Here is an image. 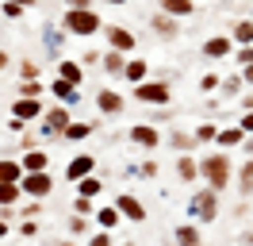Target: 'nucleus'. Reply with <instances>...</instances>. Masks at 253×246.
<instances>
[{
    "label": "nucleus",
    "instance_id": "864d4df0",
    "mask_svg": "<svg viewBox=\"0 0 253 246\" xmlns=\"http://www.w3.org/2000/svg\"><path fill=\"white\" fill-rule=\"evenodd\" d=\"M8 65H12V54H8V50H0V73H4Z\"/></svg>",
    "mask_w": 253,
    "mask_h": 246
},
{
    "label": "nucleus",
    "instance_id": "a18cd8bd",
    "mask_svg": "<svg viewBox=\"0 0 253 246\" xmlns=\"http://www.w3.org/2000/svg\"><path fill=\"white\" fill-rule=\"evenodd\" d=\"M39 212H42V200H31V204L23 208V219H39Z\"/></svg>",
    "mask_w": 253,
    "mask_h": 246
},
{
    "label": "nucleus",
    "instance_id": "7c9ffc66",
    "mask_svg": "<svg viewBox=\"0 0 253 246\" xmlns=\"http://www.w3.org/2000/svg\"><path fill=\"white\" fill-rule=\"evenodd\" d=\"M100 192H104V181H100V177H96V173H88V177H81L77 181V196H100Z\"/></svg>",
    "mask_w": 253,
    "mask_h": 246
},
{
    "label": "nucleus",
    "instance_id": "c03bdc74",
    "mask_svg": "<svg viewBox=\"0 0 253 246\" xmlns=\"http://www.w3.org/2000/svg\"><path fill=\"white\" fill-rule=\"evenodd\" d=\"M138 173H142V177H158V162H154V158H146L142 166H138Z\"/></svg>",
    "mask_w": 253,
    "mask_h": 246
},
{
    "label": "nucleus",
    "instance_id": "b1692460",
    "mask_svg": "<svg viewBox=\"0 0 253 246\" xmlns=\"http://www.w3.org/2000/svg\"><path fill=\"white\" fill-rule=\"evenodd\" d=\"M146 77H150V62H146V58H126L123 81H130V85H138V81H146Z\"/></svg>",
    "mask_w": 253,
    "mask_h": 246
},
{
    "label": "nucleus",
    "instance_id": "a19ab883",
    "mask_svg": "<svg viewBox=\"0 0 253 246\" xmlns=\"http://www.w3.org/2000/svg\"><path fill=\"white\" fill-rule=\"evenodd\" d=\"M0 4H4V15H8V19H19V15L27 12L23 4H12V0H0Z\"/></svg>",
    "mask_w": 253,
    "mask_h": 246
},
{
    "label": "nucleus",
    "instance_id": "3c124183",
    "mask_svg": "<svg viewBox=\"0 0 253 246\" xmlns=\"http://www.w3.org/2000/svg\"><path fill=\"white\" fill-rule=\"evenodd\" d=\"M238 73H242V81H246V85H250V89H253V65H242Z\"/></svg>",
    "mask_w": 253,
    "mask_h": 246
},
{
    "label": "nucleus",
    "instance_id": "473e14b6",
    "mask_svg": "<svg viewBox=\"0 0 253 246\" xmlns=\"http://www.w3.org/2000/svg\"><path fill=\"white\" fill-rule=\"evenodd\" d=\"M169 146H173V150H192V146H200V142H196V135H192V131H173V135H169Z\"/></svg>",
    "mask_w": 253,
    "mask_h": 246
},
{
    "label": "nucleus",
    "instance_id": "8fccbe9b",
    "mask_svg": "<svg viewBox=\"0 0 253 246\" xmlns=\"http://www.w3.org/2000/svg\"><path fill=\"white\" fill-rule=\"evenodd\" d=\"M96 62H100V54H96V50H84V58H81V65H96Z\"/></svg>",
    "mask_w": 253,
    "mask_h": 246
},
{
    "label": "nucleus",
    "instance_id": "bf43d9fd",
    "mask_svg": "<svg viewBox=\"0 0 253 246\" xmlns=\"http://www.w3.org/2000/svg\"><path fill=\"white\" fill-rule=\"evenodd\" d=\"M62 246H77V243H73V239H65V243H62Z\"/></svg>",
    "mask_w": 253,
    "mask_h": 246
},
{
    "label": "nucleus",
    "instance_id": "4c0bfd02",
    "mask_svg": "<svg viewBox=\"0 0 253 246\" xmlns=\"http://www.w3.org/2000/svg\"><path fill=\"white\" fill-rule=\"evenodd\" d=\"M219 81H222V77L215 73V69H207V73L200 77V92H215V89H219Z\"/></svg>",
    "mask_w": 253,
    "mask_h": 246
},
{
    "label": "nucleus",
    "instance_id": "72a5a7b5",
    "mask_svg": "<svg viewBox=\"0 0 253 246\" xmlns=\"http://www.w3.org/2000/svg\"><path fill=\"white\" fill-rule=\"evenodd\" d=\"M42 65H35V58H23L19 62V81H39Z\"/></svg>",
    "mask_w": 253,
    "mask_h": 246
},
{
    "label": "nucleus",
    "instance_id": "f3484780",
    "mask_svg": "<svg viewBox=\"0 0 253 246\" xmlns=\"http://www.w3.org/2000/svg\"><path fill=\"white\" fill-rule=\"evenodd\" d=\"M54 69H58V77H62V81H69V85H77V89H81V81H84V65H81V62L58 58V65H54Z\"/></svg>",
    "mask_w": 253,
    "mask_h": 246
},
{
    "label": "nucleus",
    "instance_id": "dca6fc26",
    "mask_svg": "<svg viewBox=\"0 0 253 246\" xmlns=\"http://www.w3.org/2000/svg\"><path fill=\"white\" fill-rule=\"evenodd\" d=\"M126 58H130V54H123V50H111V46H108V50L100 54V69H104L108 77H123Z\"/></svg>",
    "mask_w": 253,
    "mask_h": 246
},
{
    "label": "nucleus",
    "instance_id": "ddd939ff",
    "mask_svg": "<svg viewBox=\"0 0 253 246\" xmlns=\"http://www.w3.org/2000/svg\"><path fill=\"white\" fill-rule=\"evenodd\" d=\"M115 208H119V215H123L126 223H146V208H142V200H138V196H130V192H119Z\"/></svg>",
    "mask_w": 253,
    "mask_h": 246
},
{
    "label": "nucleus",
    "instance_id": "4468645a",
    "mask_svg": "<svg viewBox=\"0 0 253 246\" xmlns=\"http://www.w3.org/2000/svg\"><path fill=\"white\" fill-rule=\"evenodd\" d=\"M150 27H154V35H161V39L169 43V39H176V35H180V19L158 8V12H154V19H150Z\"/></svg>",
    "mask_w": 253,
    "mask_h": 246
},
{
    "label": "nucleus",
    "instance_id": "f8f14e48",
    "mask_svg": "<svg viewBox=\"0 0 253 246\" xmlns=\"http://www.w3.org/2000/svg\"><path fill=\"white\" fill-rule=\"evenodd\" d=\"M96 108H100V116H119L126 108V96L119 89H100L96 92Z\"/></svg>",
    "mask_w": 253,
    "mask_h": 246
},
{
    "label": "nucleus",
    "instance_id": "09e8293b",
    "mask_svg": "<svg viewBox=\"0 0 253 246\" xmlns=\"http://www.w3.org/2000/svg\"><path fill=\"white\" fill-rule=\"evenodd\" d=\"M62 4H65V8H92L96 0H62Z\"/></svg>",
    "mask_w": 253,
    "mask_h": 246
},
{
    "label": "nucleus",
    "instance_id": "f03ea898",
    "mask_svg": "<svg viewBox=\"0 0 253 246\" xmlns=\"http://www.w3.org/2000/svg\"><path fill=\"white\" fill-rule=\"evenodd\" d=\"M200 177H204V184H211V188H230V177H234V166H230V158H226V150H215L211 158H200Z\"/></svg>",
    "mask_w": 253,
    "mask_h": 246
},
{
    "label": "nucleus",
    "instance_id": "f704fd0d",
    "mask_svg": "<svg viewBox=\"0 0 253 246\" xmlns=\"http://www.w3.org/2000/svg\"><path fill=\"white\" fill-rule=\"evenodd\" d=\"M192 135H196V142H215V135H219V127H215V123H200V127H196Z\"/></svg>",
    "mask_w": 253,
    "mask_h": 246
},
{
    "label": "nucleus",
    "instance_id": "2eb2a0df",
    "mask_svg": "<svg viewBox=\"0 0 253 246\" xmlns=\"http://www.w3.org/2000/svg\"><path fill=\"white\" fill-rule=\"evenodd\" d=\"M46 92L58 100V104H65V108H73V104L81 100V89H77V85H69V81H62V77H54Z\"/></svg>",
    "mask_w": 253,
    "mask_h": 246
},
{
    "label": "nucleus",
    "instance_id": "c9c22d12",
    "mask_svg": "<svg viewBox=\"0 0 253 246\" xmlns=\"http://www.w3.org/2000/svg\"><path fill=\"white\" fill-rule=\"evenodd\" d=\"M73 212L77 215H96V200L92 196H77L73 200Z\"/></svg>",
    "mask_w": 253,
    "mask_h": 246
},
{
    "label": "nucleus",
    "instance_id": "39448f33",
    "mask_svg": "<svg viewBox=\"0 0 253 246\" xmlns=\"http://www.w3.org/2000/svg\"><path fill=\"white\" fill-rule=\"evenodd\" d=\"M69 120H73V116H69V108H65V104L46 108L42 120H39V135H42V138H62V131L69 127Z\"/></svg>",
    "mask_w": 253,
    "mask_h": 246
},
{
    "label": "nucleus",
    "instance_id": "5701e85b",
    "mask_svg": "<svg viewBox=\"0 0 253 246\" xmlns=\"http://www.w3.org/2000/svg\"><path fill=\"white\" fill-rule=\"evenodd\" d=\"M176 177H180L184 184H192L196 177H200V162H196V158H192L188 150H184L180 158H176Z\"/></svg>",
    "mask_w": 253,
    "mask_h": 246
},
{
    "label": "nucleus",
    "instance_id": "aec40b11",
    "mask_svg": "<svg viewBox=\"0 0 253 246\" xmlns=\"http://www.w3.org/2000/svg\"><path fill=\"white\" fill-rule=\"evenodd\" d=\"M119 223H126V219L119 215V208H115V204H104V208H96V227H100V231H115Z\"/></svg>",
    "mask_w": 253,
    "mask_h": 246
},
{
    "label": "nucleus",
    "instance_id": "cd10ccee",
    "mask_svg": "<svg viewBox=\"0 0 253 246\" xmlns=\"http://www.w3.org/2000/svg\"><path fill=\"white\" fill-rule=\"evenodd\" d=\"M19 196H23L19 181H0V208H4V212H8V208H16Z\"/></svg>",
    "mask_w": 253,
    "mask_h": 246
},
{
    "label": "nucleus",
    "instance_id": "c756f323",
    "mask_svg": "<svg viewBox=\"0 0 253 246\" xmlns=\"http://www.w3.org/2000/svg\"><path fill=\"white\" fill-rule=\"evenodd\" d=\"M242 89H246L242 73H230V77H222V81H219V92H222V100H234V96H242Z\"/></svg>",
    "mask_w": 253,
    "mask_h": 246
},
{
    "label": "nucleus",
    "instance_id": "6e6d98bb",
    "mask_svg": "<svg viewBox=\"0 0 253 246\" xmlns=\"http://www.w3.org/2000/svg\"><path fill=\"white\" fill-rule=\"evenodd\" d=\"M8 231H12V227H8V219H0V239H8Z\"/></svg>",
    "mask_w": 253,
    "mask_h": 246
},
{
    "label": "nucleus",
    "instance_id": "4be33fe9",
    "mask_svg": "<svg viewBox=\"0 0 253 246\" xmlns=\"http://www.w3.org/2000/svg\"><path fill=\"white\" fill-rule=\"evenodd\" d=\"M96 131V123H84V120H69V127L62 131L65 142H84V138H92Z\"/></svg>",
    "mask_w": 253,
    "mask_h": 246
},
{
    "label": "nucleus",
    "instance_id": "1a4fd4ad",
    "mask_svg": "<svg viewBox=\"0 0 253 246\" xmlns=\"http://www.w3.org/2000/svg\"><path fill=\"white\" fill-rule=\"evenodd\" d=\"M204 58L207 62H222V58H230L234 54V39L230 35H211V39H204Z\"/></svg>",
    "mask_w": 253,
    "mask_h": 246
},
{
    "label": "nucleus",
    "instance_id": "a211bd4d",
    "mask_svg": "<svg viewBox=\"0 0 253 246\" xmlns=\"http://www.w3.org/2000/svg\"><path fill=\"white\" fill-rule=\"evenodd\" d=\"M19 166H23V173H39V169H50V154H46V150H39V146H31V150H23Z\"/></svg>",
    "mask_w": 253,
    "mask_h": 246
},
{
    "label": "nucleus",
    "instance_id": "4d7b16f0",
    "mask_svg": "<svg viewBox=\"0 0 253 246\" xmlns=\"http://www.w3.org/2000/svg\"><path fill=\"white\" fill-rule=\"evenodd\" d=\"M242 146H246V154H253V135H246V142H242Z\"/></svg>",
    "mask_w": 253,
    "mask_h": 246
},
{
    "label": "nucleus",
    "instance_id": "bb28decb",
    "mask_svg": "<svg viewBox=\"0 0 253 246\" xmlns=\"http://www.w3.org/2000/svg\"><path fill=\"white\" fill-rule=\"evenodd\" d=\"M230 39H234V46H253V19L250 15L238 19L234 27H230Z\"/></svg>",
    "mask_w": 253,
    "mask_h": 246
},
{
    "label": "nucleus",
    "instance_id": "9b49d317",
    "mask_svg": "<svg viewBox=\"0 0 253 246\" xmlns=\"http://www.w3.org/2000/svg\"><path fill=\"white\" fill-rule=\"evenodd\" d=\"M88 173H96V158L92 154H73V158L65 162V181L77 184L81 177H88Z\"/></svg>",
    "mask_w": 253,
    "mask_h": 246
},
{
    "label": "nucleus",
    "instance_id": "20e7f679",
    "mask_svg": "<svg viewBox=\"0 0 253 246\" xmlns=\"http://www.w3.org/2000/svg\"><path fill=\"white\" fill-rule=\"evenodd\" d=\"M134 100L146 108H169L173 104V89H169V81H154V77H146L134 85Z\"/></svg>",
    "mask_w": 253,
    "mask_h": 246
},
{
    "label": "nucleus",
    "instance_id": "ea45409f",
    "mask_svg": "<svg viewBox=\"0 0 253 246\" xmlns=\"http://www.w3.org/2000/svg\"><path fill=\"white\" fill-rule=\"evenodd\" d=\"M234 62L238 65H253V46H234Z\"/></svg>",
    "mask_w": 253,
    "mask_h": 246
},
{
    "label": "nucleus",
    "instance_id": "6ab92c4d",
    "mask_svg": "<svg viewBox=\"0 0 253 246\" xmlns=\"http://www.w3.org/2000/svg\"><path fill=\"white\" fill-rule=\"evenodd\" d=\"M242 142H246V131H242V127H219V135H215V146H219V150H234V146H242Z\"/></svg>",
    "mask_w": 253,
    "mask_h": 246
},
{
    "label": "nucleus",
    "instance_id": "7ed1b4c3",
    "mask_svg": "<svg viewBox=\"0 0 253 246\" xmlns=\"http://www.w3.org/2000/svg\"><path fill=\"white\" fill-rule=\"evenodd\" d=\"M219 188H211V184H204V188H196L188 196V219H196V223H215L219 219Z\"/></svg>",
    "mask_w": 253,
    "mask_h": 246
},
{
    "label": "nucleus",
    "instance_id": "0eeeda50",
    "mask_svg": "<svg viewBox=\"0 0 253 246\" xmlns=\"http://www.w3.org/2000/svg\"><path fill=\"white\" fill-rule=\"evenodd\" d=\"M104 39H108L111 50H123V54H134V46H138V39H134V31L123 27V23H104V31H100Z\"/></svg>",
    "mask_w": 253,
    "mask_h": 246
},
{
    "label": "nucleus",
    "instance_id": "58836bf2",
    "mask_svg": "<svg viewBox=\"0 0 253 246\" xmlns=\"http://www.w3.org/2000/svg\"><path fill=\"white\" fill-rule=\"evenodd\" d=\"M84 231H88V215H69V235H84Z\"/></svg>",
    "mask_w": 253,
    "mask_h": 246
},
{
    "label": "nucleus",
    "instance_id": "5fc2aeb1",
    "mask_svg": "<svg viewBox=\"0 0 253 246\" xmlns=\"http://www.w3.org/2000/svg\"><path fill=\"white\" fill-rule=\"evenodd\" d=\"M100 4H111V8H123V4H130V0H100Z\"/></svg>",
    "mask_w": 253,
    "mask_h": 246
},
{
    "label": "nucleus",
    "instance_id": "13d9d810",
    "mask_svg": "<svg viewBox=\"0 0 253 246\" xmlns=\"http://www.w3.org/2000/svg\"><path fill=\"white\" fill-rule=\"evenodd\" d=\"M12 4H23V8H35V0H12Z\"/></svg>",
    "mask_w": 253,
    "mask_h": 246
},
{
    "label": "nucleus",
    "instance_id": "79ce46f5",
    "mask_svg": "<svg viewBox=\"0 0 253 246\" xmlns=\"http://www.w3.org/2000/svg\"><path fill=\"white\" fill-rule=\"evenodd\" d=\"M19 235H23V239H35V235H39V219H23V223H19Z\"/></svg>",
    "mask_w": 253,
    "mask_h": 246
},
{
    "label": "nucleus",
    "instance_id": "49530a36",
    "mask_svg": "<svg viewBox=\"0 0 253 246\" xmlns=\"http://www.w3.org/2000/svg\"><path fill=\"white\" fill-rule=\"evenodd\" d=\"M238 127H242L246 135H253V108H250V112H242V120H238Z\"/></svg>",
    "mask_w": 253,
    "mask_h": 246
},
{
    "label": "nucleus",
    "instance_id": "052dcab7",
    "mask_svg": "<svg viewBox=\"0 0 253 246\" xmlns=\"http://www.w3.org/2000/svg\"><path fill=\"white\" fill-rule=\"evenodd\" d=\"M123 246H138V243H123Z\"/></svg>",
    "mask_w": 253,
    "mask_h": 246
},
{
    "label": "nucleus",
    "instance_id": "423d86ee",
    "mask_svg": "<svg viewBox=\"0 0 253 246\" xmlns=\"http://www.w3.org/2000/svg\"><path fill=\"white\" fill-rule=\"evenodd\" d=\"M19 188H23V196H31V200H46L50 192H54V177H50L46 169L23 173V177H19Z\"/></svg>",
    "mask_w": 253,
    "mask_h": 246
},
{
    "label": "nucleus",
    "instance_id": "2f4dec72",
    "mask_svg": "<svg viewBox=\"0 0 253 246\" xmlns=\"http://www.w3.org/2000/svg\"><path fill=\"white\" fill-rule=\"evenodd\" d=\"M19 177H23L19 158H0V181H19Z\"/></svg>",
    "mask_w": 253,
    "mask_h": 246
},
{
    "label": "nucleus",
    "instance_id": "f257e3e1",
    "mask_svg": "<svg viewBox=\"0 0 253 246\" xmlns=\"http://www.w3.org/2000/svg\"><path fill=\"white\" fill-rule=\"evenodd\" d=\"M62 31L73 35V39H92L104 31V19L96 8H65L62 12Z\"/></svg>",
    "mask_w": 253,
    "mask_h": 246
},
{
    "label": "nucleus",
    "instance_id": "de8ad7c7",
    "mask_svg": "<svg viewBox=\"0 0 253 246\" xmlns=\"http://www.w3.org/2000/svg\"><path fill=\"white\" fill-rule=\"evenodd\" d=\"M19 146H23V150H31V146H35V135H31V131H19Z\"/></svg>",
    "mask_w": 253,
    "mask_h": 246
},
{
    "label": "nucleus",
    "instance_id": "37998d69",
    "mask_svg": "<svg viewBox=\"0 0 253 246\" xmlns=\"http://www.w3.org/2000/svg\"><path fill=\"white\" fill-rule=\"evenodd\" d=\"M88 246H115L111 243V231H96L92 239H88Z\"/></svg>",
    "mask_w": 253,
    "mask_h": 246
},
{
    "label": "nucleus",
    "instance_id": "393cba45",
    "mask_svg": "<svg viewBox=\"0 0 253 246\" xmlns=\"http://www.w3.org/2000/svg\"><path fill=\"white\" fill-rule=\"evenodd\" d=\"M173 239H176V246H204V235H200L196 223H180L173 231Z\"/></svg>",
    "mask_w": 253,
    "mask_h": 246
},
{
    "label": "nucleus",
    "instance_id": "680f3d73",
    "mask_svg": "<svg viewBox=\"0 0 253 246\" xmlns=\"http://www.w3.org/2000/svg\"><path fill=\"white\" fill-rule=\"evenodd\" d=\"M250 19H253V8H250Z\"/></svg>",
    "mask_w": 253,
    "mask_h": 246
},
{
    "label": "nucleus",
    "instance_id": "6e6552de",
    "mask_svg": "<svg viewBox=\"0 0 253 246\" xmlns=\"http://www.w3.org/2000/svg\"><path fill=\"white\" fill-rule=\"evenodd\" d=\"M126 142L138 146V150H158L161 146V131L154 127V123H134V127H126Z\"/></svg>",
    "mask_w": 253,
    "mask_h": 246
},
{
    "label": "nucleus",
    "instance_id": "9d476101",
    "mask_svg": "<svg viewBox=\"0 0 253 246\" xmlns=\"http://www.w3.org/2000/svg\"><path fill=\"white\" fill-rule=\"evenodd\" d=\"M42 96H16V104H12V116H19L23 123H35V120H42Z\"/></svg>",
    "mask_w": 253,
    "mask_h": 246
},
{
    "label": "nucleus",
    "instance_id": "c85d7f7f",
    "mask_svg": "<svg viewBox=\"0 0 253 246\" xmlns=\"http://www.w3.org/2000/svg\"><path fill=\"white\" fill-rule=\"evenodd\" d=\"M238 192H242L246 200L253 196V154L242 162V169H238Z\"/></svg>",
    "mask_w": 253,
    "mask_h": 246
},
{
    "label": "nucleus",
    "instance_id": "a878e982",
    "mask_svg": "<svg viewBox=\"0 0 253 246\" xmlns=\"http://www.w3.org/2000/svg\"><path fill=\"white\" fill-rule=\"evenodd\" d=\"M158 8L169 12V15H176V19H188V15L196 12V0H158Z\"/></svg>",
    "mask_w": 253,
    "mask_h": 246
},
{
    "label": "nucleus",
    "instance_id": "412c9836",
    "mask_svg": "<svg viewBox=\"0 0 253 246\" xmlns=\"http://www.w3.org/2000/svg\"><path fill=\"white\" fill-rule=\"evenodd\" d=\"M62 43H65L62 27L46 23V27H42V46H46V54H50V58H62Z\"/></svg>",
    "mask_w": 253,
    "mask_h": 246
},
{
    "label": "nucleus",
    "instance_id": "e433bc0d",
    "mask_svg": "<svg viewBox=\"0 0 253 246\" xmlns=\"http://www.w3.org/2000/svg\"><path fill=\"white\" fill-rule=\"evenodd\" d=\"M19 96H46L42 81H19Z\"/></svg>",
    "mask_w": 253,
    "mask_h": 246
},
{
    "label": "nucleus",
    "instance_id": "603ef678",
    "mask_svg": "<svg viewBox=\"0 0 253 246\" xmlns=\"http://www.w3.org/2000/svg\"><path fill=\"white\" fill-rule=\"evenodd\" d=\"M238 104H242V112H250V108H253V92H242V100H238Z\"/></svg>",
    "mask_w": 253,
    "mask_h": 246
}]
</instances>
